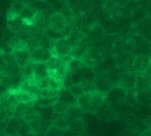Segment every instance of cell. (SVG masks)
<instances>
[{"instance_id": "obj_1", "label": "cell", "mask_w": 151, "mask_h": 136, "mask_svg": "<svg viewBox=\"0 0 151 136\" xmlns=\"http://www.w3.org/2000/svg\"><path fill=\"white\" fill-rule=\"evenodd\" d=\"M71 50L72 46L69 43L67 38H60L55 42L52 54L54 57H58L68 64V62L73 58L71 56Z\"/></svg>"}, {"instance_id": "obj_2", "label": "cell", "mask_w": 151, "mask_h": 136, "mask_svg": "<svg viewBox=\"0 0 151 136\" xmlns=\"http://www.w3.org/2000/svg\"><path fill=\"white\" fill-rule=\"evenodd\" d=\"M12 53L15 57L18 65L22 68L23 66L32 63L31 58V52L27 50L25 43L21 44L20 46L12 50Z\"/></svg>"}, {"instance_id": "obj_3", "label": "cell", "mask_w": 151, "mask_h": 136, "mask_svg": "<svg viewBox=\"0 0 151 136\" xmlns=\"http://www.w3.org/2000/svg\"><path fill=\"white\" fill-rule=\"evenodd\" d=\"M67 24L66 19L61 12H54L49 19V27L58 33H62Z\"/></svg>"}, {"instance_id": "obj_4", "label": "cell", "mask_w": 151, "mask_h": 136, "mask_svg": "<svg viewBox=\"0 0 151 136\" xmlns=\"http://www.w3.org/2000/svg\"><path fill=\"white\" fill-rule=\"evenodd\" d=\"M52 57H54L52 52L50 50L42 46L31 52V58H32L33 63H45L46 64Z\"/></svg>"}, {"instance_id": "obj_5", "label": "cell", "mask_w": 151, "mask_h": 136, "mask_svg": "<svg viewBox=\"0 0 151 136\" xmlns=\"http://www.w3.org/2000/svg\"><path fill=\"white\" fill-rule=\"evenodd\" d=\"M126 96H127V93L126 90L123 89V87H113L106 94V98L108 102L111 104L122 102L125 100Z\"/></svg>"}, {"instance_id": "obj_6", "label": "cell", "mask_w": 151, "mask_h": 136, "mask_svg": "<svg viewBox=\"0 0 151 136\" xmlns=\"http://www.w3.org/2000/svg\"><path fill=\"white\" fill-rule=\"evenodd\" d=\"M150 65V57H149L147 55H142V56L135 58L134 64H133V67L135 72L140 73H144L149 69Z\"/></svg>"}, {"instance_id": "obj_7", "label": "cell", "mask_w": 151, "mask_h": 136, "mask_svg": "<svg viewBox=\"0 0 151 136\" xmlns=\"http://www.w3.org/2000/svg\"><path fill=\"white\" fill-rule=\"evenodd\" d=\"M88 50V42L84 39H81L79 42H77L72 47L71 56L73 58L81 60Z\"/></svg>"}, {"instance_id": "obj_8", "label": "cell", "mask_w": 151, "mask_h": 136, "mask_svg": "<svg viewBox=\"0 0 151 136\" xmlns=\"http://www.w3.org/2000/svg\"><path fill=\"white\" fill-rule=\"evenodd\" d=\"M21 128V123L18 118H11L5 124V134L8 136H17Z\"/></svg>"}, {"instance_id": "obj_9", "label": "cell", "mask_w": 151, "mask_h": 136, "mask_svg": "<svg viewBox=\"0 0 151 136\" xmlns=\"http://www.w3.org/2000/svg\"><path fill=\"white\" fill-rule=\"evenodd\" d=\"M33 66H34V78L36 81L50 76V71L45 63H33Z\"/></svg>"}, {"instance_id": "obj_10", "label": "cell", "mask_w": 151, "mask_h": 136, "mask_svg": "<svg viewBox=\"0 0 151 136\" xmlns=\"http://www.w3.org/2000/svg\"><path fill=\"white\" fill-rule=\"evenodd\" d=\"M104 96L99 92H95L88 112L91 114L97 112L102 107V105L104 104Z\"/></svg>"}, {"instance_id": "obj_11", "label": "cell", "mask_w": 151, "mask_h": 136, "mask_svg": "<svg viewBox=\"0 0 151 136\" xmlns=\"http://www.w3.org/2000/svg\"><path fill=\"white\" fill-rule=\"evenodd\" d=\"M20 18L23 21V23L27 24V25H31L32 23L35 22L36 19V13L35 12V11L28 5L25 4L21 14H20Z\"/></svg>"}, {"instance_id": "obj_12", "label": "cell", "mask_w": 151, "mask_h": 136, "mask_svg": "<svg viewBox=\"0 0 151 136\" xmlns=\"http://www.w3.org/2000/svg\"><path fill=\"white\" fill-rule=\"evenodd\" d=\"M52 126L59 130H65L69 127V120L65 117L64 114H57L55 113L52 120H51Z\"/></svg>"}, {"instance_id": "obj_13", "label": "cell", "mask_w": 151, "mask_h": 136, "mask_svg": "<svg viewBox=\"0 0 151 136\" xmlns=\"http://www.w3.org/2000/svg\"><path fill=\"white\" fill-rule=\"evenodd\" d=\"M95 84H96L97 92L101 93L102 95H103V93L107 94L110 91V89L112 88V87H111V84L110 81L107 78H104L102 76L96 77V79L95 81Z\"/></svg>"}, {"instance_id": "obj_14", "label": "cell", "mask_w": 151, "mask_h": 136, "mask_svg": "<svg viewBox=\"0 0 151 136\" xmlns=\"http://www.w3.org/2000/svg\"><path fill=\"white\" fill-rule=\"evenodd\" d=\"M24 6H25V4L22 2H19V1L13 2L12 4V7L9 10V12L7 14V20L20 17L21 12H22Z\"/></svg>"}, {"instance_id": "obj_15", "label": "cell", "mask_w": 151, "mask_h": 136, "mask_svg": "<svg viewBox=\"0 0 151 136\" xmlns=\"http://www.w3.org/2000/svg\"><path fill=\"white\" fill-rule=\"evenodd\" d=\"M135 87H136V89L141 92H145V91L150 90L151 89V85L149 77L144 74H139L136 77Z\"/></svg>"}, {"instance_id": "obj_16", "label": "cell", "mask_w": 151, "mask_h": 136, "mask_svg": "<svg viewBox=\"0 0 151 136\" xmlns=\"http://www.w3.org/2000/svg\"><path fill=\"white\" fill-rule=\"evenodd\" d=\"M58 100L65 103V104L69 105V106H73L77 104V98L73 96V95L68 90L64 89L63 90L60 91V94L58 96Z\"/></svg>"}, {"instance_id": "obj_17", "label": "cell", "mask_w": 151, "mask_h": 136, "mask_svg": "<svg viewBox=\"0 0 151 136\" xmlns=\"http://www.w3.org/2000/svg\"><path fill=\"white\" fill-rule=\"evenodd\" d=\"M68 129L75 135H82L85 132V124L82 119H75L69 122Z\"/></svg>"}, {"instance_id": "obj_18", "label": "cell", "mask_w": 151, "mask_h": 136, "mask_svg": "<svg viewBox=\"0 0 151 136\" xmlns=\"http://www.w3.org/2000/svg\"><path fill=\"white\" fill-rule=\"evenodd\" d=\"M81 70L82 73V77H83V81H91L95 82L96 79V74L93 67L88 66L81 62Z\"/></svg>"}, {"instance_id": "obj_19", "label": "cell", "mask_w": 151, "mask_h": 136, "mask_svg": "<svg viewBox=\"0 0 151 136\" xmlns=\"http://www.w3.org/2000/svg\"><path fill=\"white\" fill-rule=\"evenodd\" d=\"M95 93V92H94ZM94 93H85L83 96H81V97H79L77 99V105L83 111V112H87L89 109Z\"/></svg>"}, {"instance_id": "obj_20", "label": "cell", "mask_w": 151, "mask_h": 136, "mask_svg": "<svg viewBox=\"0 0 151 136\" xmlns=\"http://www.w3.org/2000/svg\"><path fill=\"white\" fill-rule=\"evenodd\" d=\"M82 113H83V111H82L77 104H75V105L71 106V107L65 112V113L64 115H65V118L69 120V122H70V121H72V120H73V119H80Z\"/></svg>"}, {"instance_id": "obj_21", "label": "cell", "mask_w": 151, "mask_h": 136, "mask_svg": "<svg viewBox=\"0 0 151 136\" xmlns=\"http://www.w3.org/2000/svg\"><path fill=\"white\" fill-rule=\"evenodd\" d=\"M61 90H57L53 89L51 88H47L45 89L40 90L37 98H46V99H51V98H56L58 97Z\"/></svg>"}, {"instance_id": "obj_22", "label": "cell", "mask_w": 151, "mask_h": 136, "mask_svg": "<svg viewBox=\"0 0 151 136\" xmlns=\"http://www.w3.org/2000/svg\"><path fill=\"white\" fill-rule=\"evenodd\" d=\"M64 64H66L65 62H64L61 58H58V57H52L47 63V66H48V69L50 72H55L57 71L61 65H63Z\"/></svg>"}, {"instance_id": "obj_23", "label": "cell", "mask_w": 151, "mask_h": 136, "mask_svg": "<svg viewBox=\"0 0 151 136\" xmlns=\"http://www.w3.org/2000/svg\"><path fill=\"white\" fill-rule=\"evenodd\" d=\"M20 73L23 76L24 79H31L34 78V66H33V62L23 66L20 68Z\"/></svg>"}, {"instance_id": "obj_24", "label": "cell", "mask_w": 151, "mask_h": 136, "mask_svg": "<svg viewBox=\"0 0 151 136\" xmlns=\"http://www.w3.org/2000/svg\"><path fill=\"white\" fill-rule=\"evenodd\" d=\"M68 90H69V91L73 95V96L76 97L77 99L85 94V90H84V89H83L81 83V84H76V85L71 86V87L68 89Z\"/></svg>"}, {"instance_id": "obj_25", "label": "cell", "mask_w": 151, "mask_h": 136, "mask_svg": "<svg viewBox=\"0 0 151 136\" xmlns=\"http://www.w3.org/2000/svg\"><path fill=\"white\" fill-rule=\"evenodd\" d=\"M71 106L65 104V103L59 101V100H57V102L54 104L53 105V109H54V112L55 113L57 114H65V112L70 108Z\"/></svg>"}, {"instance_id": "obj_26", "label": "cell", "mask_w": 151, "mask_h": 136, "mask_svg": "<svg viewBox=\"0 0 151 136\" xmlns=\"http://www.w3.org/2000/svg\"><path fill=\"white\" fill-rule=\"evenodd\" d=\"M8 23V27L12 30V31H17L21 27V25L23 23L22 19L20 17L12 19H9L7 20Z\"/></svg>"}, {"instance_id": "obj_27", "label": "cell", "mask_w": 151, "mask_h": 136, "mask_svg": "<svg viewBox=\"0 0 151 136\" xmlns=\"http://www.w3.org/2000/svg\"><path fill=\"white\" fill-rule=\"evenodd\" d=\"M81 60H79L76 58H72L67 64L68 72H73V71L78 70L81 68Z\"/></svg>"}, {"instance_id": "obj_28", "label": "cell", "mask_w": 151, "mask_h": 136, "mask_svg": "<svg viewBox=\"0 0 151 136\" xmlns=\"http://www.w3.org/2000/svg\"><path fill=\"white\" fill-rule=\"evenodd\" d=\"M36 84H37L40 90H42V89H45L49 88L50 87V77L36 81Z\"/></svg>"}, {"instance_id": "obj_29", "label": "cell", "mask_w": 151, "mask_h": 136, "mask_svg": "<svg viewBox=\"0 0 151 136\" xmlns=\"http://www.w3.org/2000/svg\"><path fill=\"white\" fill-rule=\"evenodd\" d=\"M8 120H9V117H8L7 112L4 109V107L0 104V124L2 123L6 124Z\"/></svg>"}, {"instance_id": "obj_30", "label": "cell", "mask_w": 151, "mask_h": 136, "mask_svg": "<svg viewBox=\"0 0 151 136\" xmlns=\"http://www.w3.org/2000/svg\"><path fill=\"white\" fill-rule=\"evenodd\" d=\"M147 123L149 124V126H150V127H151V117H150V119H148Z\"/></svg>"}]
</instances>
